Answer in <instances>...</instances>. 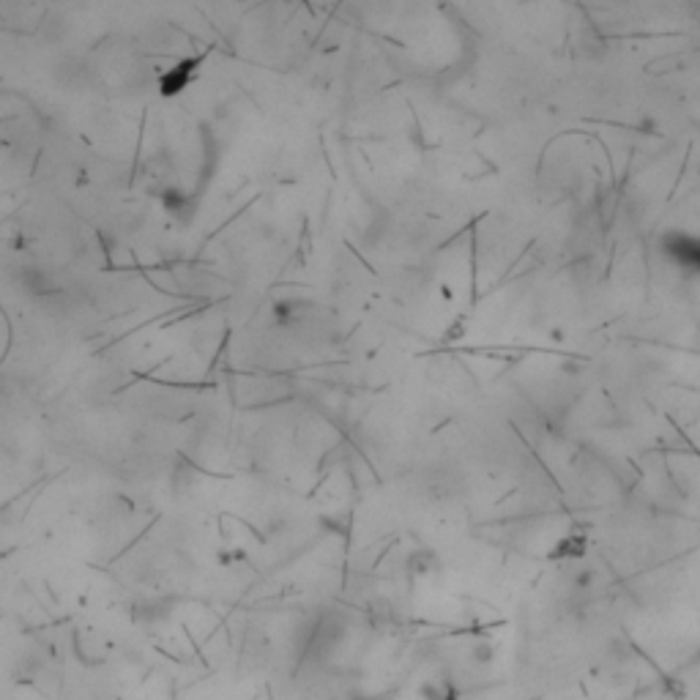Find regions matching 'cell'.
<instances>
[{"label":"cell","mask_w":700,"mask_h":700,"mask_svg":"<svg viewBox=\"0 0 700 700\" xmlns=\"http://www.w3.org/2000/svg\"><path fill=\"white\" fill-rule=\"evenodd\" d=\"M679 266L700 271V238H681V254H676Z\"/></svg>","instance_id":"1"}]
</instances>
